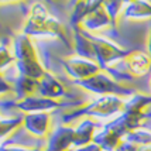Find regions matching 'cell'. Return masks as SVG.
I'll list each match as a JSON object with an SVG mask.
<instances>
[{"label":"cell","instance_id":"6da1fadb","mask_svg":"<svg viewBox=\"0 0 151 151\" xmlns=\"http://www.w3.org/2000/svg\"><path fill=\"white\" fill-rule=\"evenodd\" d=\"M73 133L71 130H61L55 134V137L52 138V143L50 144V151H62L65 150L69 141H73Z\"/></svg>","mask_w":151,"mask_h":151},{"label":"cell","instance_id":"7a4b0ae2","mask_svg":"<svg viewBox=\"0 0 151 151\" xmlns=\"http://www.w3.org/2000/svg\"><path fill=\"white\" fill-rule=\"evenodd\" d=\"M47 117L44 116H33V117H27V127H30V130L34 132L35 134H42L47 129Z\"/></svg>","mask_w":151,"mask_h":151},{"label":"cell","instance_id":"3957f363","mask_svg":"<svg viewBox=\"0 0 151 151\" xmlns=\"http://www.w3.org/2000/svg\"><path fill=\"white\" fill-rule=\"evenodd\" d=\"M81 151H98V148L95 150V147H89V148H86V150H81Z\"/></svg>","mask_w":151,"mask_h":151}]
</instances>
